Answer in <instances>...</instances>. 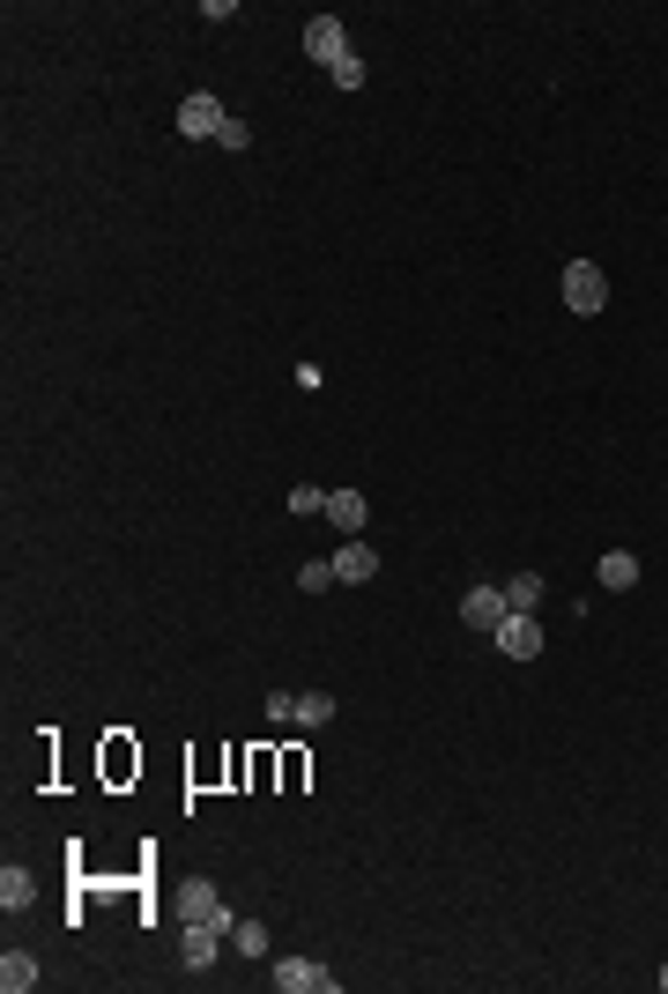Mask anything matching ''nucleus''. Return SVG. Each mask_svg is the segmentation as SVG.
<instances>
[{
    "instance_id": "obj_1",
    "label": "nucleus",
    "mask_w": 668,
    "mask_h": 994,
    "mask_svg": "<svg viewBox=\"0 0 668 994\" xmlns=\"http://www.w3.org/2000/svg\"><path fill=\"white\" fill-rule=\"evenodd\" d=\"M565 305H572V312H602V305H609V275H602L594 260H572V268H565Z\"/></svg>"
},
{
    "instance_id": "obj_2",
    "label": "nucleus",
    "mask_w": 668,
    "mask_h": 994,
    "mask_svg": "<svg viewBox=\"0 0 668 994\" xmlns=\"http://www.w3.org/2000/svg\"><path fill=\"white\" fill-rule=\"evenodd\" d=\"M275 987L283 994H334L342 980H334L327 965H312V957H275Z\"/></svg>"
},
{
    "instance_id": "obj_3",
    "label": "nucleus",
    "mask_w": 668,
    "mask_h": 994,
    "mask_svg": "<svg viewBox=\"0 0 668 994\" xmlns=\"http://www.w3.org/2000/svg\"><path fill=\"white\" fill-rule=\"evenodd\" d=\"M505 617H512L505 586H468V594H460V623H468V631H498Z\"/></svg>"
},
{
    "instance_id": "obj_4",
    "label": "nucleus",
    "mask_w": 668,
    "mask_h": 994,
    "mask_svg": "<svg viewBox=\"0 0 668 994\" xmlns=\"http://www.w3.org/2000/svg\"><path fill=\"white\" fill-rule=\"evenodd\" d=\"M223 120H231V112L215 104L209 89H194V97L178 104V134H186V141H215V134H223Z\"/></svg>"
},
{
    "instance_id": "obj_5",
    "label": "nucleus",
    "mask_w": 668,
    "mask_h": 994,
    "mask_svg": "<svg viewBox=\"0 0 668 994\" xmlns=\"http://www.w3.org/2000/svg\"><path fill=\"white\" fill-rule=\"evenodd\" d=\"M305 52H312L320 67H342V60H349V30H342V15H312V23H305Z\"/></svg>"
},
{
    "instance_id": "obj_6",
    "label": "nucleus",
    "mask_w": 668,
    "mask_h": 994,
    "mask_svg": "<svg viewBox=\"0 0 668 994\" xmlns=\"http://www.w3.org/2000/svg\"><path fill=\"white\" fill-rule=\"evenodd\" d=\"M178 912H186V920H209V928H223V935L238 928V912L223 906V898H215V883H201V875H194V883L178 891Z\"/></svg>"
},
{
    "instance_id": "obj_7",
    "label": "nucleus",
    "mask_w": 668,
    "mask_h": 994,
    "mask_svg": "<svg viewBox=\"0 0 668 994\" xmlns=\"http://www.w3.org/2000/svg\"><path fill=\"white\" fill-rule=\"evenodd\" d=\"M491 638H498V654H505V661H535V654H543V623H535V617H520V609H512V617H505L498 631H491Z\"/></svg>"
},
{
    "instance_id": "obj_8",
    "label": "nucleus",
    "mask_w": 668,
    "mask_h": 994,
    "mask_svg": "<svg viewBox=\"0 0 668 994\" xmlns=\"http://www.w3.org/2000/svg\"><path fill=\"white\" fill-rule=\"evenodd\" d=\"M372 572H379L372 542H364V535H342V549H334V580H342V586H364Z\"/></svg>"
},
{
    "instance_id": "obj_9",
    "label": "nucleus",
    "mask_w": 668,
    "mask_h": 994,
    "mask_svg": "<svg viewBox=\"0 0 668 994\" xmlns=\"http://www.w3.org/2000/svg\"><path fill=\"white\" fill-rule=\"evenodd\" d=\"M223 943H231V935H223V928H209V920H186V935H178V950H186V965H194V972H209Z\"/></svg>"
},
{
    "instance_id": "obj_10",
    "label": "nucleus",
    "mask_w": 668,
    "mask_h": 994,
    "mask_svg": "<svg viewBox=\"0 0 668 994\" xmlns=\"http://www.w3.org/2000/svg\"><path fill=\"white\" fill-rule=\"evenodd\" d=\"M327 520L342 535H364V520H372V497L364 490H327Z\"/></svg>"
},
{
    "instance_id": "obj_11",
    "label": "nucleus",
    "mask_w": 668,
    "mask_h": 994,
    "mask_svg": "<svg viewBox=\"0 0 668 994\" xmlns=\"http://www.w3.org/2000/svg\"><path fill=\"white\" fill-rule=\"evenodd\" d=\"M0 987H8V994H30V987H38V957H30V950H8V957H0Z\"/></svg>"
},
{
    "instance_id": "obj_12",
    "label": "nucleus",
    "mask_w": 668,
    "mask_h": 994,
    "mask_svg": "<svg viewBox=\"0 0 668 994\" xmlns=\"http://www.w3.org/2000/svg\"><path fill=\"white\" fill-rule=\"evenodd\" d=\"M602 586H609V594L639 586V557H631V549H609V557H602Z\"/></svg>"
},
{
    "instance_id": "obj_13",
    "label": "nucleus",
    "mask_w": 668,
    "mask_h": 994,
    "mask_svg": "<svg viewBox=\"0 0 668 994\" xmlns=\"http://www.w3.org/2000/svg\"><path fill=\"white\" fill-rule=\"evenodd\" d=\"M327 720H334V691H305V698H297V728H305V735L327 728Z\"/></svg>"
},
{
    "instance_id": "obj_14",
    "label": "nucleus",
    "mask_w": 668,
    "mask_h": 994,
    "mask_svg": "<svg viewBox=\"0 0 668 994\" xmlns=\"http://www.w3.org/2000/svg\"><path fill=\"white\" fill-rule=\"evenodd\" d=\"M505 601H512L520 617H535V609H543V580H535V572H520V580H505Z\"/></svg>"
},
{
    "instance_id": "obj_15",
    "label": "nucleus",
    "mask_w": 668,
    "mask_h": 994,
    "mask_svg": "<svg viewBox=\"0 0 668 994\" xmlns=\"http://www.w3.org/2000/svg\"><path fill=\"white\" fill-rule=\"evenodd\" d=\"M38 898V883H30V869H0V906L15 912V906H30Z\"/></svg>"
},
{
    "instance_id": "obj_16",
    "label": "nucleus",
    "mask_w": 668,
    "mask_h": 994,
    "mask_svg": "<svg viewBox=\"0 0 668 994\" xmlns=\"http://www.w3.org/2000/svg\"><path fill=\"white\" fill-rule=\"evenodd\" d=\"M231 950L238 957H268V928H260V920H238V928H231Z\"/></svg>"
},
{
    "instance_id": "obj_17",
    "label": "nucleus",
    "mask_w": 668,
    "mask_h": 994,
    "mask_svg": "<svg viewBox=\"0 0 668 994\" xmlns=\"http://www.w3.org/2000/svg\"><path fill=\"white\" fill-rule=\"evenodd\" d=\"M297 586H305V594H327V586H342V580H334V557H312V564L297 572Z\"/></svg>"
},
{
    "instance_id": "obj_18",
    "label": "nucleus",
    "mask_w": 668,
    "mask_h": 994,
    "mask_svg": "<svg viewBox=\"0 0 668 994\" xmlns=\"http://www.w3.org/2000/svg\"><path fill=\"white\" fill-rule=\"evenodd\" d=\"M215 149H252V126L231 112V120H223V134H215Z\"/></svg>"
},
{
    "instance_id": "obj_19",
    "label": "nucleus",
    "mask_w": 668,
    "mask_h": 994,
    "mask_svg": "<svg viewBox=\"0 0 668 994\" xmlns=\"http://www.w3.org/2000/svg\"><path fill=\"white\" fill-rule=\"evenodd\" d=\"M283 505H290V512H327V490H312V483H297V490L283 497Z\"/></svg>"
},
{
    "instance_id": "obj_20",
    "label": "nucleus",
    "mask_w": 668,
    "mask_h": 994,
    "mask_svg": "<svg viewBox=\"0 0 668 994\" xmlns=\"http://www.w3.org/2000/svg\"><path fill=\"white\" fill-rule=\"evenodd\" d=\"M327 75H334V89H357V83H364V60H357V52H349V60H342V67H327Z\"/></svg>"
},
{
    "instance_id": "obj_21",
    "label": "nucleus",
    "mask_w": 668,
    "mask_h": 994,
    "mask_svg": "<svg viewBox=\"0 0 668 994\" xmlns=\"http://www.w3.org/2000/svg\"><path fill=\"white\" fill-rule=\"evenodd\" d=\"M268 720H297V698H290V691H268Z\"/></svg>"
},
{
    "instance_id": "obj_22",
    "label": "nucleus",
    "mask_w": 668,
    "mask_h": 994,
    "mask_svg": "<svg viewBox=\"0 0 668 994\" xmlns=\"http://www.w3.org/2000/svg\"><path fill=\"white\" fill-rule=\"evenodd\" d=\"M661 994H668V965H661Z\"/></svg>"
}]
</instances>
